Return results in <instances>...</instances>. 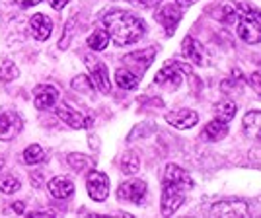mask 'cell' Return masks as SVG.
<instances>
[{"label": "cell", "instance_id": "1", "mask_svg": "<svg viewBox=\"0 0 261 218\" xmlns=\"http://www.w3.org/2000/svg\"><path fill=\"white\" fill-rule=\"evenodd\" d=\"M103 25H106V32L109 33V37L115 41V45H130L137 43L144 35V22L141 18H137L135 14L125 10H113L108 12L103 16Z\"/></svg>", "mask_w": 261, "mask_h": 218}, {"label": "cell", "instance_id": "2", "mask_svg": "<svg viewBox=\"0 0 261 218\" xmlns=\"http://www.w3.org/2000/svg\"><path fill=\"white\" fill-rule=\"evenodd\" d=\"M238 37L250 45L261 43V10H253L250 6L238 8Z\"/></svg>", "mask_w": 261, "mask_h": 218}, {"label": "cell", "instance_id": "3", "mask_svg": "<svg viewBox=\"0 0 261 218\" xmlns=\"http://www.w3.org/2000/svg\"><path fill=\"white\" fill-rule=\"evenodd\" d=\"M84 63H86L88 70H90V80L94 82V88H98L99 92H103V94H109L111 92V80H109L108 66L103 65L99 59L92 57V54L84 57Z\"/></svg>", "mask_w": 261, "mask_h": 218}, {"label": "cell", "instance_id": "4", "mask_svg": "<svg viewBox=\"0 0 261 218\" xmlns=\"http://www.w3.org/2000/svg\"><path fill=\"white\" fill-rule=\"evenodd\" d=\"M185 193H187V191H184L181 187L164 181V187H162V214L164 216H172L175 210L184 205Z\"/></svg>", "mask_w": 261, "mask_h": 218}, {"label": "cell", "instance_id": "5", "mask_svg": "<svg viewBox=\"0 0 261 218\" xmlns=\"http://www.w3.org/2000/svg\"><path fill=\"white\" fill-rule=\"evenodd\" d=\"M86 189L88 195L92 197L94 201H106L109 195V177L103 172H98V170H92L86 177Z\"/></svg>", "mask_w": 261, "mask_h": 218}, {"label": "cell", "instance_id": "6", "mask_svg": "<svg viewBox=\"0 0 261 218\" xmlns=\"http://www.w3.org/2000/svg\"><path fill=\"white\" fill-rule=\"evenodd\" d=\"M146 195V183L141 181V179H130V181H125L121 183L119 189H117V197L121 201H127V203H141Z\"/></svg>", "mask_w": 261, "mask_h": 218}, {"label": "cell", "instance_id": "7", "mask_svg": "<svg viewBox=\"0 0 261 218\" xmlns=\"http://www.w3.org/2000/svg\"><path fill=\"white\" fill-rule=\"evenodd\" d=\"M154 57H156V49L150 47V49H142V51H135V53H130V54H125V57H123V63L129 65L130 68H137L135 74L141 76L142 72L152 65Z\"/></svg>", "mask_w": 261, "mask_h": 218}, {"label": "cell", "instance_id": "8", "mask_svg": "<svg viewBox=\"0 0 261 218\" xmlns=\"http://www.w3.org/2000/svg\"><path fill=\"white\" fill-rule=\"evenodd\" d=\"M184 70L185 66L177 65V63H168L162 70L156 74L154 82L156 84H162V86H170V88H177L181 82H184Z\"/></svg>", "mask_w": 261, "mask_h": 218}, {"label": "cell", "instance_id": "9", "mask_svg": "<svg viewBox=\"0 0 261 218\" xmlns=\"http://www.w3.org/2000/svg\"><path fill=\"white\" fill-rule=\"evenodd\" d=\"M57 115L63 119V123H66L72 129H84V127H92V117H84L82 113H78L76 109H72L66 103H59L57 105Z\"/></svg>", "mask_w": 261, "mask_h": 218}, {"label": "cell", "instance_id": "10", "mask_svg": "<svg viewBox=\"0 0 261 218\" xmlns=\"http://www.w3.org/2000/svg\"><path fill=\"white\" fill-rule=\"evenodd\" d=\"M22 131V119L14 111L0 113V141H12Z\"/></svg>", "mask_w": 261, "mask_h": 218}, {"label": "cell", "instance_id": "11", "mask_svg": "<svg viewBox=\"0 0 261 218\" xmlns=\"http://www.w3.org/2000/svg\"><path fill=\"white\" fill-rule=\"evenodd\" d=\"M166 121L175 127V129H191V127H195L197 121H199V115H197L193 109H177V111H170V113H166Z\"/></svg>", "mask_w": 261, "mask_h": 218}, {"label": "cell", "instance_id": "12", "mask_svg": "<svg viewBox=\"0 0 261 218\" xmlns=\"http://www.w3.org/2000/svg\"><path fill=\"white\" fill-rule=\"evenodd\" d=\"M154 18H156V22L158 23H162L168 35H174L175 28H177V23H179V20H181V14H179V10H177L175 6L166 4V6H162V8L156 10Z\"/></svg>", "mask_w": 261, "mask_h": 218}, {"label": "cell", "instance_id": "13", "mask_svg": "<svg viewBox=\"0 0 261 218\" xmlns=\"http://www.w3.org/2000/svg\"><path fill=\"white\" fill-rule=\"evenodd\" d=\"M208 212L213 216H248V205L242 201H220Z\"/></svg>", "mask_w": 261, "mask_h": 218}, {"label": "cell", "instance_id": "14", "mask_svg": "<svg viewBox=\"0 0 261 218\" xmlns=\"http://www.w3.org/2000/svg\"><path fill=\"white\" fill-rule=\"evenodd\" d=\"M164 181H168V183H174V185L181 187L184 191H189V189L193 187V179H191V175L187 174L185 170H181L179 166H175V164H168V166H166V172H164Z\"/></svg>", "mask_w": 261, "mask_h": 218}, {"label": "cell", "instance_id": "15", "mask_svg": "<svg viewBox=\"0 0 261 218\" xmlns=\"http://www.w3.org/2000/svg\"><path fill=\"white\" fill-rule=\"evenodd\" d=\"M59 99V90L55 86H39L33 94V103L37 109L53 107Z\"/></svg>", "mask_w": 261, "mask_h": 218}, {"label": "cell", "instance_id": "16", "mask_svg": "<svg viewBox=\"0 0 261 218\" xmlns=\"http://www.w3.org/2000/svg\"><path fill=\"white\" fill-rule=\"evenodd\" d=\"M181 53L187 61H191L193 65L203 66L205 65V54H203V47L201 43L193 39V37H185L184 43H181Z\"/></svg>", "mask_w": 261, "mask_h": 218}, {"label": "cell", "instance_id": "17", "mask_svg": "<svg viewBox=\"0 0 261 218\" xmlns=\"http://www.w3.org/2000/svg\"><path fill=\"white\" fill-rule=\"evenodd\" d=\"M30 28L37 41H45V39H49V35L53 32V22L45 14H35L30 22Z\"/></svg>", "mask_w": 261, "mask_h": 218}, {"label": "cell", "instance_id": "18", "mask_svg": "<svg viewBox=\"0 0 261 218\" xmlns=\"http://www.w3.org/2000/svg\"><path fill=\"white\" fill-rule=\"evenodd\" d=\"M49 193L55 197V199H68V197L74 193V183L68 179V177H55L49 181Z\"/></svg>", "mask_w": 261, "mask_h": 218}, {"label": "cell", "instance_id": "19", "mask_svg": "<svg viewBox=\"0 0 261 218\" xmlns=\"http://www.w3.org/2000/svg\"><path fill=\"white\" fill-rule=\"evenodd\" d=\"M244 134L248 139H261V111H248L244 115Z\"/></svg>", "mask_w": 261, "mask_h": 218}, {"label": "cell", "instance_id": "20", "mask_svg": "<svg viewBox=\"0 0 261 218\" xmlns=\"http://www.w3.org/2000/svg\"><path fill=\"white\" fill-rule=\"evenodd\" d=\"M115 82L123 90H135V88L139 86V82H141V76H137L130 68H119L115 72Z\"/></svg>", "mask_w": 261, "mask_h": 218}, {"label": "cell", "instance_id": "21", "mask_svg": "<svg viewBox=\"0 0 261 218\" xmlns=\"http://www.w3.org/2000/svg\"><path fill=\"white\" fill-rule=\"evenodd\" d=\"M228 134V125L224 123V121L220 119H213L211 123H207V127H205V137H207V141H220V139H224Z\"/></svg>", "mask_w": 261, "mask_h": 218}, {"label": "cell", "instance_id": "22", "mask_svg": "<svg viewBox=\"0 0 261 218\" xmlns=\"http://www.w3.org/2000/svg\"><path fill=\"white\" fill-rule=\"evenodd\" d=\"M215 115H217V119L224 121V123H230V121L234 119V115H236V103L234 101H220L217 103V107H215Z\"/></svg>", "mask_w": 261, "mask_h": 218}, {"label": "cell", "instance_id": "23", "mask_svg": "<svg viewBox=\"0 0 261 218\" xmlns=\"http://www.w3.org/2000/svg\"><path fill=\"white\" fill-rule=\"evenodd\" d=\"M109 43V33L106 30H96L88 37V47L94 51H103Z\"/></svg>", "mask_w": 261, "mask_h": 218}, {"label": "cell", "instance_id": "24", "mask_svg": "<svg viewBox=\"0 0 261 218\" xmlns=\"http://www.w3.org/2000/svg\"><path fill=\"white\" fill-rule=\"evenodd\" d=\"M45 160V152L39 144H32L23 150V162L30 164V166H35V164L43 162Z\"/></svg>", "mask_w": 261, "mask_h": 218}, {"label": "cell", "instance_id": "25", "mask_svg": "<svg viewBox=\"0 0 261 218\" xmlns=\"http://www.w3.org/2000/svg\"><path fill=\"white\" fill-rule=\"evenodd\" d=\"M139 166H141L139 156L135 152H127L123 156V160H121V172L125 175H133L139 172Z\"/></svg>", "mask_w": 261, "mask_h": 218}, {"label": "cell", "instance_id": "26", "mask_svg": "<svg viewBox=\"0 0 261 218\" xmlns=\"http://www.w3.org/2000/svg\"><path fill=\"white\" fill-rule=\"evenodd\" d=\"M68 164H70L76 172H82V170L92 168V166H94V160L84 156V154H70V156H68Z\"/></svg>", "mask_w": 261, "mask_h": 218}, {"label": "cell", "instance_id": "27", "mask_svg": "<svg viewBox=\"0 0 261 218\" xmlns=\"http://www.w3.org/2000/svg\"><path fill=\"white\" fill-rule=\"evenodd\" d=\"M20 76V70H18V66L14 65L12 61H4L2 65H0V78L4 80V82H12L14 78Z\"/></svg>", "mask_w": 261, "mask_h": 218}, {"label": "cell", "instance_id": "28", "mask_svg": "<svg viewBox=\"0 0 261 218\" xmlns=\"http://www.w3.org/2000/svg\"><path fill=\"white\" fill-rule=\"evenodd\" d=\"M20 189V181L14 177V175H2L0 177V191L6 193V195H12Z\"/></svg>", "mask_w": 261, "mask_h": 218}, {"label": "cell", "instance_id": "29", "mask_svg": "<svg viewBox=\"0 0 261 218\" xmlns=\"http://www.w3.org/2000/svg\"><path fill=\"white\" fill-rule=\"evenodd\" d=\"M72 88L82 92V94H90L94 90V82L90 80V76H76L72 80Z\"/></svg>", "mask_w": 261, "mask_h": 218}, {"label": "cell", "instance_id": "30", "mask_svg": "<svg viewBox=\"0 0 261 218\" xmlns=\"http://www.w3.org/2000/svg\"><path fill=\"white\" fill-rule=\"evenodd\" d=\"M220 20H224L226 23L236 22V20H238V8H236L234 4H224V6H222V16H220Z\"/></svg>", "mask_w": 261, "mask_h": 218}, {"label": "cell", "instance_id": "31", "mask_svg": "<svg viewBox=\"0 0 261 218\" xmlns=\"http://www.w3.org/2000/svg\"><path fill=\"white\" fill-rule=\"evenodd\" d=\"M250 84H251V88L255 90V94L261 98V70H255L253 74L250 76Z\"/></svg>", "mask_w": 261, "mask_h": 218}, {"label": "cell", "instance_id": "32", "mask_svg": "<svg viewBox=\"0 0 261 218\" xmlns=\"http://www.w3.org/2000/svg\"><path fill=\"white\" fill-rule=\"evenodd\" d=\"M129 2L135 6H141V8H152L156 4H160L162 0H129Z\"/></svg>", "mask_w": 261, "mask_h": 218}, {"label": "cell", "instance_id": "33", "mask_svg": "<svg viewBox=\"0 0 261 218\" xmlns=\"http://www.w3.org/2000/svg\"><path fill=\"white\" fill-rule=\"evenodd\" d=\"M49 4L53 6L55 10H63L66 4H68V0H49Z\"/></svg>", "mask_w": 261, "mask_h": 218}, {"label": "cell", "instance_id": "34", "mask_svg": "<svg viewBox=\"0 0 261 218\" xmlns=\"http://www.w3.org/2000/svg\"><path fill=\"white\" fill-rule=\"evenodd\" d=\"M22 8H30V6H35V4H39L41 0H16Z\"/></svg>", "mask_w": 261, "mask_h": 218}, {"label": "cell", "instance_id": "35", "mask_svg": "<svg viewBox=\"0 0 261 218\" xmlns=\"http://www.w3.org/2000/svg\"><path fill=\"white\" fill-rule=\"evenodd\" d=\"M23 208H25V207H23V203H14V205L10 207V210H12V212H16V214H20V216H22V214H23Z\"/></svg>", "mask_w": 261, "mask_h": 218}, {"label": "cell", "instance_id": "36", "mask_svg": "<svg viewBox=\"0 0 261 218\" xmlns=\"http://www.w3.org/2000/svg\"><path fill=\"white\" fill-rule=\"evenodd\" d=\"M179 6H191V4H195L197 0H175Z\"/></svg>", "mask_w": 261, "mask_h": 218}, {"label": "cell", "instance_id": "37", "mask_svg": "<svg viewBox=\"0 0 261 218\" xmlns=\"http://www.w3.org/2000/svg\"><path fill=\"white\" fill-rule=\"evenodd\" d=\"M0 168H2V158H0Z\"/></svg>", "mask_w": 261, "mask_h": 218}]
</instances>
